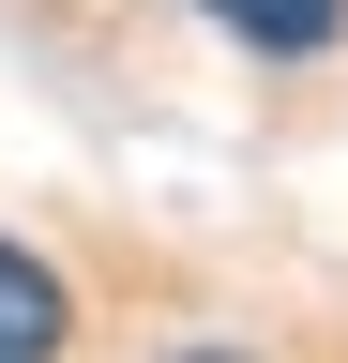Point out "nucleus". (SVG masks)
Listing matches in <instances>:
<instances>
[{"label": "nucleus", "mask_w": 348, "mask_h": 363, "mask_svg": "<svg viewBox=\"0 0 348 363\" xmlns=\"http://www.w3.org/2000/svg\"><path fill=\"white\" fill-rule=\"evenodd\" d=\"M61 348H76V288H61V257L0 242V363H61Z\"/></svg>", "instance_id": "obj_1"}, {"label": "nucleus", "mask_w": 348, "mask_h": 363, "mask_svg": "<svg viewBox=\"0 0 348 363\" xmlns=\"http://www.w3.org/2000/svg\"><path fill=\"white\" fill-rule=\"evenodd\" d=\"M182 363H242V348H182Z\"/></svg>", "instance_id": "obj_3"}, {"label": "nucleus", "mask_w": 348, "mask_h": 363, "mask_svg": "<svg viewBox=\"0 0 348 363\" xmlns=\"http://www.w3.org/2000/svg\"><path fill=\"white\" fill-rule=\"evenodd\" d=\"M212 30H242L257 61H318V45L348 30V0H197Z\"/></svg>", "instance_id": "obj_2"}]
</instances>
